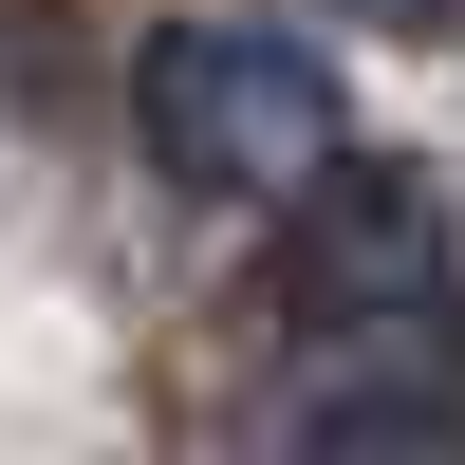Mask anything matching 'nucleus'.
I'll use <instances>...</instances> for the list:
<instances>
[{
  "label": "nucleus",
  "instance_id": "1",
  "mask_svg": "<svg viewBox=\"0 0 465 465\" xmlns=\"http://www.w3.org/2000/svg\"><path fill=\"white\" fill-rule=\"evenodd\" d=\"M131 112H149V168L223 186V205H317V186L354 168L335 74L298 56L280 19H168V37L131 56Z\"/></svg>",
  "mask_w": 465,
  "mask_h": 465
}]
</instances>
